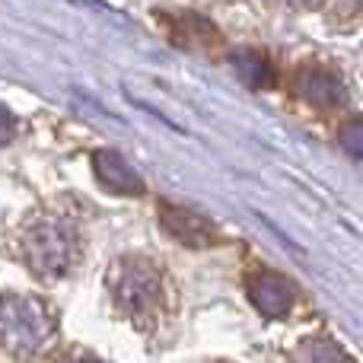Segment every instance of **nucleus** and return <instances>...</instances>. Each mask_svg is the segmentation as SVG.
I'll list each match as a JSON object with an SVG mask.
<instances>
[{
    "label": "nucleus",
    "mask_w": 363,
    "mask_h": 363,
    "mask_svg": "<svg viewBox=\"0 0 363 363\" xmlns=\"http://www.w3.org/2000/svg\"><path fill=\"white\" fill-rule=\"evenodd\" d=\"M19 249H23L26 264L45 281L64 277L77 262V236L57 217H38L26 223L23 236H19Z\"/></svg>",
    "instance_id": "nucleus-1"
},
{
    "label": "nucleus",
    "mask_w": 363,
    "mask_h": 363,
    "mask_svg": "<svg viewBox=\"0 0 363 363\" xmlns=\"http://www.w3.org/2000/svg\"><path fill=\"white\" fill-rule=\"evenodd\" d=\"M108 290H112L118 309L134 319L138 325H147V322L157 315V306L163 300V284H160V274L153 268V262L138 255L118 258L112 264V274H108Z\"/></svg>",
    "instance_id": "nucleus-2"
},
{
    "label": "nucleus",
    "mask_w": 363,
    "mask_h": 363,
    "mask_svg": "<svg viewBox=\"0 0 363 363\" xmlns=\"http://www.w3.org/2000/svg\"><path fill=\"white\" fill-rule=\"evenodd\" d=\"M55 332V315L35 296L4 300V347L10 354H38Z\"/></svg>",
    "instance_id": "nucleus-3"
},
{
    "label": "nucleus",
    "mask_w": 363,
    "mask_h": 363,
    "mask_svg": "<svg viewBox=\"0 0 363 363\" xmlns=\"http://www.w3.org/2000/svg\"><path fill=\"white\" fill-rule=\"evenodd\" d=\"M249 300L264 319H284L294 309L296 294L281 274L274 271H255L249 277Z\"/></svg>",
    "instance_id": "nucleus-4"
},
{
    "label": "nucleus",
    "mask_w": 363,
    "mask_h": 363,
    "mask_svg": "<svg viewBox=\"0 0 363 363\" xmlns=\"http://www.w3.org/2000/svg\"><path fill=\"white\" fill-rule=\"evenodd\" d=\"M160 220H163L166 233L176 236L182 245L188 249H207V245L217 242V230L207 217L201 213H191L185 207H172V204H163L160 207Z\"/></svg>",
    "instance_id": "nucleus-5"
},
{
    "label": "nucleus",
    "mask_w": 363,
    "mask_h": 363,
    "mask_svg": "<svg viewBox=\"0 0 363 363\" xmlns=\"http://www.w3.org/2000/svg\"><path fill=\"white\" fill-rule=\"evenodd\" d=\"M93 166H96V179H99L112 194H131V198L144 194V179H140L138 169H134L125 157H118L115 150H99L93 157Z\"/></svg>",
    "instance_id": "nucleus-6"
},
{
    "label": "nucleus",
    "mask_w": 363,
    "mask_h": 363,
    "mask_svg": "<svg viewBox=\"0 0 363 363\" xmlns=\"http://www.w3.org/2000/svg\"><path fill=\"white\" fill-rule=\"evenodd\" d=\"M341 144H345V150L351 157L363 160V118H354L341 128Z\"/></svg>",
    "instance_id": "nucleus-7"
},
{
    "label": "nucleus",
    "mask_w": 363,
    "mask_h": 363,
    "mask_svg": "<svg viewBox=\"0 0 363 363\" xmlns=\"http://www.w3.org/2000/svg\"><path fill=\"white\" fill-rule=\"evenodd\" d=\"M67 363H96V360H86V357H80V360H67Z\"/></svg>",
    "instance_id": "nucleus-8"
}]
</instances>
